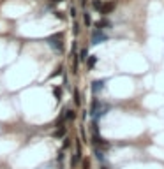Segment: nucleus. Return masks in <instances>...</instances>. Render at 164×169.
<instances>
[{
    "label": "nucleus",
    "instance_id": "11",
    "mask_svg": "<svg viewBox=\"0 0 164 169\" xmlns=\"http://www.w3.org/2000/svg\"><path fill=\"white\" fill-rule=\"evenodd\" d=\"M81 62H86V58H88V49H81L79 51V56H78Z\"/></svg>",
    "mask_w": 164,
    "mask_h": 169
},
{
    "label": "nucleus",
    "instance_id": "9",
    "mask_svg": "<svg viewBox=\"0 0 164 169\" xmlns=\"http://www.w3.org/2000/svg\"><path fill=\"white\" fill-rule=\"evenodd\" d=\"M79 160H81V152H76L71 159V167H76V166L79 164Z\"/></svg>",
    "mask_w": 164,
    "mask_h": 169
},
{
    "label": "nucleus",
    "instance_id": "17",
    "mask_svg": "<svg viewBox=\"0 0 164 169\" xmlns=\"http://www.w3.org/2000/svg\"><path fill=\"white\" fill-rule=\"evenodd\" d=\"M62 67H58V69H55V72H51V76L50 77H57V76H60V74H62Z\"/></svg>",
    "mask_w": 164,
    "mask_h": 169
},
{
    "label": "nucleus",
    "instance_id": "15",
    "mask_svg": "<svg viewBox=\"0 0 164 169\" xmlns=\"http://www.w3.org/2000/svg\"><path fill=\"white\" fill-rule=\"evenodd\" d=\"M53 95H55L57 100H60V99H62V90H60V88H53Z\"/></svg>",
    "mask_w": 164,
    "mask_h": 169
},
{
    "label": "nucleus",
    "instance_id": "14",
    "mask_svg": "<svg viewBox=\"0 0 164 169\" xmlns=\"http://www.w3.org/2000/svg\"><path fill=\"white\" fill-rule=\"evenodd\" d=\"M83 21H85L86 27H88V25H92V18H90V14H88V13L83 14Z\"/></svg>",
    "mask_w": 164,
    "mask_h": 169
},
{
    "label": "nucleus",
    "instance_id": "1",
    "mask_svg": "<svg viewBox=\"0 0 164 169\" xmlns=\"http://www.w3.org/2000/svg\"><path fill=\"white\" fill-rule=\"evenodd\" d=\"M48 44H50L55 51H62V49H64V44H62V34L51 35L50 39H48Z\"/></svg>",
    "mask_w": 164,
    "mask_h": 169
},
{
    "label": "nucleus",
    "instance_id": "16",
    "mask_svg": "<svg viewBox=\"0 0 164 169\" xmlns=\"http://www.w3.org/2000/svg\"><path fill=\"white\" fill-rule=\"evenodd\" d=\"M74 104H76V106L81 104V97H79V92L78 90H74Z\"/></svg>",
    "mask_w": 164,
    "mask_h": 169
},
{
    "label": "nucleus",
    "instance_id": "12",
    "mask_svg": "<svg viewBox=\"0 0 164 169\" xmlns=\"http://www.w3.org/2000/svg\"><path fill=\"white\" fill-rule=\"evenodd\" d=\"M92 7L95 9V11H99V13H101V9H102V2H101V0H93Z\"/></svg>",
    "mask_w": 164,
    "mask_h": 169
},
{
    "label": "nucleus",
    "instance_id": "10",
    "mask_svg": "<svg viewBox=\"0 0 164 169\" xmlns=\"http://www.w3.org/2000/svg\"><path fill=\"white\" fill-rule=\"evenodd\" d=\"M95 63H97V56L95 55H90L88 58H86V67H88V69H93Z\"/></svg>",
    "mask_w": 164,
    "mask_h": 169
},
{
    "label": "nucleus",
    "instance_id": "4",
    "mask_svg": "<svg viewBox=\"0 0 164 169\" xmlns=\"http://www.w3.org/2000/svg\"><path fill=\"white\" fill-rule=\"evenodd\" d=\"M102 90H104V79H95L92 83V92L93 93H99Z\"/></svg>",
    "mask_w": 164,
    "mask_h": 169
},
{
    "label": "nucleus",
    "instance_id": "3",
    "mask_svg": "<svg viewBox=\"0 0 164 169\" xmlns=\"http://www.w3.org/2000/svg\"><path fill=\"white\" fill-rule=\"evenodd\" d=\"M58 129L53 132V137L55 139H62V137H65V134H67V129H65V125L62 123V125H57Z\"/></svg>",
    "mask_w": 164,
    "mask_h": 169
},
{
    "label": "nucleus",
    "instance_id": "8",
    "mask_svg": "<svg viewBox=\"0 0 164 169\" xmlns=\"http://www.w3.org/2000/svg\"><path fill=\"white\" fill-rule=\"evenodd\" d=\"M111 27V21L109 20H99L97 23H95V28H99V30H102V28H109Z\"/></svg>",
    "mask_w": 164,
    "mask_h": 169
},
{
    "label": "nucleus",
    "instance_id": "18",
    "mask_svg": "<svg viewBox=\"0 0 164 169\" xmlns=\"http://www.w3.org/2000/svg\"><path fill=\"white\" fill-rule=\"evenodd\" d=\"M81 166H83V169H90V162H88V159H83V160H81Z\"/></svg>",
    "mask_w": 164,
    "mask_h": 169
},
{
    "label": "nucleus",
    "instance_id": "2",
    "mask_svg": "<svg viewBox=\"0 0 164 169\" xmlns=\"http://www.w3.org/2000/svg\"><path fill=\"white\" fill-rule=\"evenodd\" d=\"M108 41V35L102 32V30H99V28H95L92 32V44L95 46V44H101V42Z\"/></svg>",
    "mask_w": 164,
    "mask_h": 169
},
{
    "label": "nucleus",
    "instance_id": "22",
    "mask_svg": "<svg viewBox=\"0 0 164 169\" xmlns=\"http://www.w3.org/2000/svg\"><path fill=\"white\" fill-rule=\"evenodd\" d=\"M101 169H108V167H106V166H102V167H101Z\"/></svg>",
    "mask_w": 164,
    "mask_h": 169
},
{
    "label": "nucleus",
    "instance_id": "6",
    "mask_svg": "<svg viewBox=\"0 0 164 169\" xmlns=\"http://www.w3.org/2000/svg\"><path fill=\"white\" fill-rule=\"evenodd\" d=\"M101 100L99 99H93L92 100V106H90V115H92V116H95V115H97V111H99L101 109Z\"/></svg>",
    "mask_w": 164,
    "mask_h": 169
},
{
    "label": "nucleus",
    "instance_id": "20",
    "mask_svg": "<svg viewBox=\"0 0 164 169\" xmlns=\"http://www.w3.org/2000/svg\"><path fill=\"white\" fill-rule=\"evenodd\" d=\"M71 16H72V18L76 16V9H74V7H71Z\"/></svg>",
    "mask_w": 164,
    "mask_h": 169
},
{
    "label": "nucleus",
    "instance_id": "5",
    "mask_svg": "<svg viewBox=\"0 0 164 169\" xmlns=\"http://www.w3.org/2000/svg\"><path fill=\"white\" fill-rule=\"evenodd\" d=\"M115 11V2H106L102 4V9H101V14H109Z\"/></svg>",
    "mask_w": 164,
    "mask_h": 169
},
{
    "label": "nucleus",
    "instance_id": "13",
    "mask_svg": "<svg viewBox=\"0 0 164 169\" xmlns=\"http://www.w3.org/2000/svg\"><path fill=\"white\" fill-rule=\"evenodd\" d=\"M95 157H97V160H104V153H102V150H99V148H95Z\"/></svg>",
    "mask_w": 164,
    "mask_h": 169
},
{
    "label": "nucleus",
    "instance_id": "21",
    "mask_svg": "<svg viewBox=\"0 0 164 169\" xmlns=\"http://www.w3.org/2000/svg\"><path fill=\"white\" fill-rule=\"evenodd\" d=\"M50 2H64V0H50Z\"/></svg>",
    "mask_w": 164,
    "mask_h": 169
},
{
    "label": "nucleus",
    "instance_id": "19",
    "mask_svg": "<svg viewBox=\"0 0 164 169\" xmlns=\"http://www.w3.org/2000/svg\"><path fill=\"white\" fill-rule=\"evenodd\" d=\"M69 146H71V139H67V137H65V139H64V145H62V148H64V150H67Z\"/></svg>",
    "mask_w": 164,
    "mask_h": 169
},
{
    "label": "nucleus",
    "instance_id": "7",
    "mask_svg": "<svg viewBox=\"0 0 164 169\" xmlns=\"http://www.w3.org/2000/svg\"><path fill=\"white\" fill-rule=\"evenodd\" d=\"M76 118V111L74 109H64V120L65 122H71Z\"/></svg>",
    "mask_w": 164,
    "mask_h": 169
}]
</instances>
